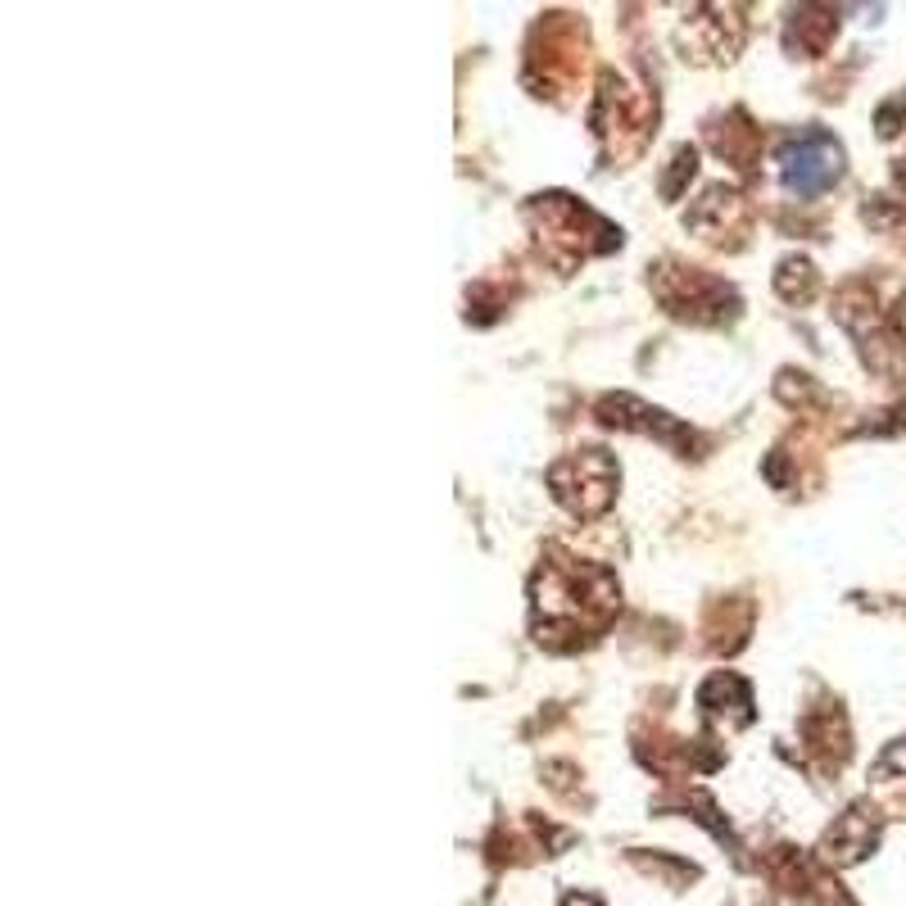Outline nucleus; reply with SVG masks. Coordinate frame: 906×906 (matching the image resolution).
<instances>
[{"label": "nucleus", "mask_w": 906, "mask_h": 906, "mask_svg": "<svg viewBox=\"0 0 906 906\" xmlns=\"http://www.w3.org/2000/svg\"><path fill=\"white\" fill-rule=\"evenodd\" d=\"M838 177V145L830 136H802L798 145L784 150V181L798 195H821Z\"/></svg>", "instance_id": "1"}]
</instances>
